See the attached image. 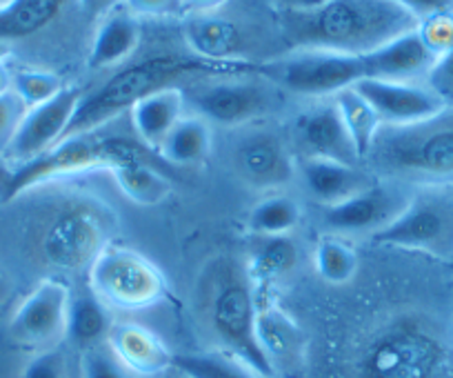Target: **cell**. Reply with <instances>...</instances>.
<instances>
[{"label":"cell","mask_w":453,"mask_h":378,"mask_svg":"<svg viewBox=\"0 0 453 378\" xmlns=\"http://www.w3.org/2000/svg\"><path fill=\"white\" fill-rule=\"evenodd\" d=\"M258 343L276 378H303L307 367V336L282 307L260 303Z\"/></svg>","instance_id":"obj_18"},{"label":"cell","mask_w":453,"mask_h":378,"mask_svg":"<svg viewBox=\"0 0 453 378\" xmlns=\"http://www.w3.org/2000/svg\"><path fill=\"white\" fill-rule=\"evenodd\" d=\"M360 378H453L447 345L425 323L400 319L378 329L358 359Z\"/></svg>","instance_id":"obj_4"},{"label":"cell","mask_w":453,"mask_h":378,"mask_svg":"<svg viewBox=\"0 0 453 378\" xmlns=\"http://www.w3.org/2000/svg\"><path fill=\"white\" fill-rule=\"evenodd\" d=\"M82 96L85 94L78 87L65 85V89L56 94L51 101L27 110L5 158L19 167V165L29 163V160L50 151L54 145H58L67 134L69 123L76 114Z\"/></svg>","instance_id":"obj_15"},{"label":"cell","mask_w":453,"mask_h":378,"mask_svg":"<svg viewBox=\"0 0 453 378\" xmlns=\"http://www.w3.org/2000/svg\"><path fill=\"white\" fill-rule=\"evenodd\" d=\"M111 328L113 320L111 314H109V307L91 292L89 285L85 289H81V292H72L65 338L76 350L85 351L89 347L107 343Z\"/></svg>","instance_id":"obj_25"},{"label":"cell","mask_w":453,"mask_h":378,"mask_svg":"<svg viewBox=\"0 0 453 378\" xmlns=\"http://www.w3.org/2000/svg\"><path fill=\"white\" fill-rule=\"evenodd\" d=\"M12 78H14V72L10 69V65L5 60H0V94L12 89Z\"/></svg>","instance_id":"obj_46"},{"label":"cell","mask_w":453,"mask_h":378,"mask_svg":"<svg viewBox=\"0 0 453 378\" xmlns=\"http://www.w3.org/2000/svg\"><path fill=\"white\" fill-rule=\"evenodd\" d=\"M7 54H10V42L0 38V60H5Z\"/></svg>","instance_id":"obj_48"},{"label":"cell","mask_w":453,"mask_h":378,"mask_svg":"<svg viewBox=\"0 0 453 378\" xmlns=\"http://www.w3.org/2000/svg\"><path fill=\"white\" fill-rule=\"evenodd\" d=\"M141 19L129 14L127 10H113L107 14L96 29L89 50V67L107 69L125 63L141 45Z\"/></svg>","instance_id":"obj_23"},{"label":"cell","mask_w":453,"mask_h":378,"mask_svg":"<svg viewBox=\"0 0 453 378\" xmlns=\"http://www.w3.org/2000/svg\"><path fill=\"white\" fill-rule=\"evenodd\" d=\"M173 369L187 378H265L225 350L173 354Z\"/></svg>","instance_id":"obj_29"},{"label":"cell","mask_w":453,"mask_h":378,"mask_svg":"<svg viewBox=\"0 0 453 378\" xmlns=\"http://www.w3.org/2000/svg\"><path fill=\"white\" fill-rule=\"evenodd\" d=\"M120 192L136 205H160L172 194L173 185L167 174L150 158L127 160L119 167L109 169Z\"/></svg>","instance_id":"obj_26"},{"label":"cell","mask_w":453,"mask_h":378,"mask_svg":"<svg viewBox=\"0 0 453 378\" xmlns=\"http://www.w3.org/2000/svg\"><path fill=\"white\" fill-rule=\"evenodd\" d=\"M185 41L196 56L209 63L236 58L242 47L241 29L216 14L191 16L185 23Z\"/></svg>","instance_id":"obj_24"},{"label":"cell","mask_w":453,"mask_h":378,"mask_svg":"<svg viewBox=\"0 0 453 378\" xmlns=\"http://www.w3.org/2000/svg\"><path fill=\"white\" fill-rule=\"evenodd\" d=\"M16 167L5 158V156H0V197H5L7 187H10L12 178H14Z\"/></svg>","instance_id":"obj_45"},{"label":"cell","mask_w":453,"mask_h":378,"mask_svg":"<svg viewBox=\"0 0 453 378\" xmlns=\"http://www.w3.org/2000/svg\"><path fill=\"white\" fill-rule=\"evenodd\" d=\"M10 297H12V282L7 281V276L0 274V305H3Z\"/></svg>","instance_id":"obj_47"},{"label":"cell","mask_w":453,"mask_h":378,"mask_svg":"<svg viewBox=\"0 0 453 378\" xmlns=\"http://www.w3.org/2000/svg\"><path fill=\"white\" fill-rule=\"evenodd\" d=\"M27 114V105L16 96V91L0 94V156H5Z\"/></svg>","instance_id":"obj_37"},{"label":"cell","mask_w":453,"mask_h":378,"mask_svg":"<svg viewBox=\"0 0 453 378\" xmlns=\"http://www.w3.org/2000/svg\"><path fill=\"white\" fill-rule=\"evenodd\" d=\"M426 85L447 103V107L453 105V47L440 56L434 72L426 78Z\"/></svg>","instance_id":"obj_39"},{"label":"cell","mask_w":453,"mask_h":378,"mask_svg":"<svg viewBox=\"0 0 453 378\" xmlns=\"http://www.w3.org/2000/svg\"><path fill=\"white\" fill-rule=\"evenodd\" d=\"M294 143L303 158L363 165V156L334 98H322L296 119Z\"/></svg>","instance_id":"obj_16"},{"label":"cell","mask_w":453,"mask_h":378,"mask_svg":"<svg viewBox=\"0 0 453 378\" xmlns=\"http://www.w3.org/2000/svg\"><path fill=\"white\" fill-rule=\"evenodd\" d=\"M185 112V94L180 87H163L142 96L129 110L134 134L138 141L151 151H158L173 125L182 119Z\"/></svg>","instance_id":"obj_22"},{"label":"cell","mask_w":453,"mask_h":378,"mask_svg":"<svg viewBox=\"0 0 453 378\" xmlns=\"http://www.w3.org/2000/svg\"><path fill=\"white\" fill-rule=\"evenodd\" d=\"M191 69H204V65L185 63L173 58H150L138 65H129L123 72L109 78L103 87L82 96L65 138L73 134L94 132L119 119L141 101L142 96L163 87H173V81Z\"/></svg>","instance_id":"obj_6"},{"label":"cell","mask_w":453,"mask_h":378,"mask_svg":"<svg viewBox=\"0 0 453 378\" xmlns=\"http://www.w3.org/2000/svg\"><path fill=\"white\" fill-rule=\"evenodd\" d=\"M300 216H303V210L296 198L287 197V194H276V197L256 203L247 219V228L258 238L289 236L298 228Z\"/></svg>","instance_id":"obj_31"},{"label":"cell","mask_w":453,"mask_h":378,"mask_svg":"<svg viewBox=\"0 0 453 378\" xmlns=\"http://www.w3.org/2000/svg\"><path fill=\"white\" fill-rule=\"evenodd\" d=\"M418 29H420L426 45H429L435 54L442 56L444 51H449L453 47V7L451 10L438 12V14L422 19Z\"/></svg>","instance_id":"obj_38"},{"label":"cell","mask_w":453,"mask_h":378,"mask_svg":"<svg viewBox=\"0 0 453 378\" xmlns=\"http://www.w3.org/2000/svg\"><path fill=\"white\" fill-rule=\"evenodd\" d=\"M81 378H138L129 372L123 360L113 354L107 343L89 347L81 354Z\"/></svg>","instance_id":"obj_35"},{"label":"cell","mask_w":453,"mask_h":378,"mask_svg":"<svg viewBox=\"0 0 453 378\" xmlns=\"http://www.w3.org/2000/svg\"><path fill=\"white\" fill-rule=\"evenodd\" d=\"M334 101L335 105H338L342 119H345L347 127H349L351 136H354L356 141V147H358L360 156H363L365 160V156L372 150V143L373 138H376L378 129L382 127L380 119H378V114L373 112V107L360 96L356 87H349V89L335 94Z\"/></svg>","instance_id":"obj_33"},{"label":"cell","mask_w":453,"mask_h":378,"mask_svg":"<svg viewBox=\"0 0 453 378\" xmlns=\"http://www.w3.org/2000/svg\"><path fill=\"white\" fill-rule=\"evenodd\" d=\"M300 263V247L291 236H263L247 256L245 267L256 289L289 276Z\"/></svg>","instance_id":"obj_27"},{"label":"cell","mask_w":453,"mask_h":378,"mask_svg":"<svg viewBox=\"0 0 453 378\" xmlns=\"http://www.w3.org/2000/svg\"><path fill=\"white\" fill-rule=\"evenodd\" d=\"M107 214L91 201H69L51 214L41 234V256L58 272H89L109 245Z\"/></svg>","instance_id":"obj_8"},{"label":"cell","mask_w":453,"mask_h":378,"mask_svg":"<svg viewBox=\"0 0 453 378\" xmlns=\"http://www.w3.org/2000/svg\"><path fill=\"white\" fill-rule=\"evenodd\" d=\"M360 96L373 107L382 125L387 127H404V125L422 123L434 119L447 103L431 89L426 82H398L365 78L356 82Z\"/></svg>","instance_id":"obj_17"},{"label":"cell","mask_w":453,"mask_h":378,"mask_svg":"<svg viewBox=\"0 0 453 378\" xmlns=\"http://www.w3.org/2000/svg\"><path fill=\"white\" fill-rule=\"evenodd\" d=\"M20 378H69L67 354L58 345L36 351L25 363Z\"/></svg>","instance_id":"obj_36"},{"label":"cell","mask_w":453,"mask_h":378,"mask_svg":"<svg viewBox=\"0 0 453 378\" xmlns=\"http://www.w3.org/2000/svg\"><path fill=\"white\" fill-rule=\"evenodd\" d=\"M373 172L400 181H453V105L422 123L378 129L372 150L365 156Z\"/></svg>","instance_id":"obj_3"},{"label":"cell","mask_w":453,"mask_h":378,"mask_svg":"<svg viewBox=\"0 0 453 378\" xmlns=\"http://www.w3.org/2000/svg\"><path fill=\"white\" fill-rule=\"evenodd\" d=\"M60 5L63 0H14L0 14V38L10 42L41 32L58 14Z\"/></svg>","instance_id":"obj_30"},{"label":"cell","mask_w":453,"mask_h":378,"mask_svg":"<svg viewBox=\"0 0 453 378\" xmlns=\"http://www.w3.org/2000/svg\"><path fill=\"white\" fill-rule=\"evenodd\" d=\"M72 289L63 281L45 278L23 298L10 320V336L29 350L56 347L67 332V312Z\"/></svg>","instance_id":"obj_13"},{"label":"cell","mask_w":453,"mask_h":378,"mask_svg":"<svg viewBox=\"0 0 453 378\" xmlns=\"http://www.w3.org/2000/svg\"><path fill=\"white\" fill-rule=\"evenodd\" d=\"M209 151H211V125L196 114L182 116L158 147L160 158L173 167L203 163Z\"/></svg>","instance_id":"obj_28"},{"label":"cell","mask_w":453,"mask_h":378,"mask_svg":"<svg viewBox=\"0 0 453 378\" xmlns=\"http://www.w3.org/2000/svg\"><path fill=\"white\" fill-rule=\"evenodd\" d=\"M182 3L194 14H213V12L225 5L226 0H182Z\"/></svg>","instance_id":"obj_44"},{"label":"cell","mask_w":453,"mask_h":378,"mask_svg":"<svg viewBox=\"0 0 453 378\" xmlns=\"http://www.w3.org/2000/svg\"><path fill=\"white\" fill-rule=\"evenodd\" d=\"M87 276L91 292L109 310H145L165 297V278L160 269L129 247H104L91 263Z\"/></svg>","instance_id":"obj_9"},{"label":"cell","mask_w":453,"mask_h":378,"mask_svg":"<svg viewBox=\"0 0 453 378\" xmlns=\"http://www.w3.org/2000/svg\"><path fill=\"white\" fill-rule=\"evenodd\" d=\"M12 3H14V0H0V12H5Z\"/></svg>","instance_id":"obj_49"},{"label":"cell","mask_w":453,"mask_h":378,"mask_svg":"<svg viewBox=\"0 0 453 378\" xmlns=\"http://www.w3.org/2000/svg\"><path fill=\"white\" fill-rule=\"evenodd\" d=\"M107 345L136 376H158L173 369V354L158 334L136 323H113Z\"/></svg>","instance_id":"obj_21"},{"label":"cell","mask_w":453,"mask_h":378,"mask_svg":"<svg viewBox=\"0 0 453 378\" xmlns=\"http://www.w3.org/2000/svg\"><path fill=\"white\" fill-rule=\"evenodd\" d=\"M151 150H147L141 141L132 138L111 136L100 129L85 134H73L63 138L58 145L51 147L38 158L19 165L5 192V201L20 197L32 187L42 185L51 178L65 176V174L87 172V169H113L127 160L150 158Z\"/></svg>","instance_id":"obj_5"},{"label":"cell","mask_w":453,"mask_h":378,"mask_svg":"<svg viewBox=\"0 0 453 378\" xmlns=\"http://www.w3.org/2000/svg\"><path fill=\"white\" fill-rule=\"evenodd\" d=\"M403 7H407L409 12L418 16V19H426V16H434L438 12L451 10L453 0H395Z\"/></svg>","instance_id":"obj_41"},{"label":"cell","mask_w":453,"mask_h":378,"mask_svg":"<svg viewBox=\"0 0 453 378\" xmlns=\"http://www.w3.org/2000/svg\"><path fill=\"white\" fill-rule=\"evenodd\" d=\"M260 76L282 91L307 98H334L367 78L365 56L334 54L322 50H291L260 65Z\"/></svg>","instance_id":"obj_7"},{"label":"cell","mask_w":453,"mask_h":378,"mask_svg":"<svg viewBox=\"0 0 453 378\" xmlns=\"http://www.w3.org/2000/svg\"><path fill=\"white\" fill-rule=\"evenodd\" d=\"M278 87L273 82L256 78H222L196 85L185 94V105L194 107L196 116L209 125L222 127H245L263 120L276 110Z\"/></svg>","instance_id":"obj_11"},{"label":"cell","mask_w":453,"mask_h":378,"mask_svg":"<svg viewBox=\"0 0 453 378\" xmlns=\"http://www.w3.org/2000/svg\"><path fill=\"white\" fill-rule=\"evenodd\" d=\"M440 56L422 38L420 29L403 34L365 56L367 78L398 82H426Z\"/></svg>","instance_id":"obj_19"},{"label":"cell","mask_w":453,"mask_h":378,"mask_svg":"<svg viewBox=\"0 0 453 378\" xmlns=\"http://www.w3.org/2000/svg\"><path fill=\"white\" fill-rule=\"evenodd\" d=\"M373 243L438 258L453 256V194L444 187H426L413 194L407 210L373 234Z\"/></svg>","instance_id":"obj_10"},{"label":"cell","mask_w":453,"mask_h":378,"mask_svg":"<svg viewBox=\"0 0 453 378\" xmlns=\"http://www.w3.org/2000/svg\"><path fill=\"white\" fill-rule=\"evenodd\" d=\"M200 319L220 350L245 360L265 378L273 376L258 343V289L245 263L220 256L204 267L198 282Z\"/></svg>","instance_id":"obj_2"},{"label":"cell","mask_w":453,"mask_h":378,"mask_svg":"<svg viewBox=\"0 0 453 378\" xmlns=\"http://www.w3.org/2000/svg\"><path fill=\"white\" fill-rule=\"evenodd\" d=\"M63 89V78L54 72H42V69H20V72H14V78H12V91H16V96L27 105V110L51 101Z\"/></svg>","instance_id":"obj_34"},{"label":"cell","mask_w":453,"mask_h":378,"mask_svg":"<svg viewBox=\"0 0 453 378\" xmlns=\"http://www.w3.org/2000/svg\"><path fill=\"white\" fill-rule=\"evenodd\" d=\"M411 197L398 182L378 181L338 205L322 207V225L331 234H378L407 210Z\"/></svg>","instance_id":"obj_14"},{"label":"cell","mask_w":453,"mask_h":378,"mask_svg":"<svg viewBox=\"0 0 453 378\" xmlns=\"http://www.w3.org/2000/svg\"><path fill=\"white\" fill-rule=\"evenodd\" d=\"M238 178L254 189H280L296 178V160L278 132L258 125L238 127L232 147Z\"/></svg>","instance_id":"obj_12"},{"label":"cell","mask_w":453,"mask_h":378,"mask_svg":"<svg viewBox=\"0 0 453 378\" xmlns=\"http://www.w3.org/2000/svg\"><path fill=\"white\" fill-rule=\"evenodd\" d=\"M173 372H176V369H173ZM169 378H187V376H185V374L176 372V374H173V376H169Z\"/></svg>","instance_id":"obj_50"},{"label":"cell","mask_w":453,"mask_h":378,"mask_svg":"<svg viewBox=\"0 0 453 378\" xmlns=\"http://www.w3.org/2000/svg\"><path fill=\"white\" fill-rule=\"evenodd\" d=\"M313 267L329 285H347L358 272V254L349 243L329 234L316 245Z\"/></svg>","instance_id":"obj_32"},{"label":"cell","mask_w":453,"mask_h":378,"mask_svg":"<svg viewBox=\"0 0 453 378\" xmlns=\"http://www.w3.org/2000/svg\"><path fill=\"white\" fill-rule=\"evenodd\" d=\"M125 10L136 19H167L185 7L182 0H123Z\"/></svg>","instance_id":"obj_40"},{"label":"cell","mask_w":453,"mask_h":378,"mask_svg":"<svg viewBox=\"0 0 453 378\" xmlns=\"http://www.w3.org/2000/svg\"><path fill=\"white\" fill-rule=\"evenodd\" d=\"M0 14H3V12H0Z\"/></svg>","instance_id":"obj_51"},{"label":"cell","mask_w":453,"mask_h":378,"mask_svg":"<svg viewBox=\"0 0 453 378\" xmlns=\"http://www.w3.org/2000/svg\"><path fill=\"white\" fill-rule=\"evenodd\" d=\"M420 25L395 0H329L309 14H280V29L294 50L367 56Z\"/></svg>","instance_id":"obj_1"},{"label":"cell","mask_w":453,"mask_h":378,"mask_svg":"<svg viewBox=\"0 0 453 378\" xmlns=\"http://www.w3.org/2000/svg\"><path fill=\"white\" fill-rule=\"evenodd\" d=\"M280 14H309L320 10L329 0H273Z\"/></svg>","instance_id":"obj_42"},{"label":"cell","mask_w":453,"mask_h":378,"mask_svg":"<svg viewBox=\"0 0 453 378\" xmlns=\"http://www.w3.org/2000/svg\"><path fill=\"white\" fill-rule=\"evenodd\" d=\"M298 172L307 192L322 207L338 205L378 182L363 165L335 163V160L303 158Z\"/></svg>","instance_id":"obj_20"},{"label":"cell","mask_w":453,"mask_h":378,"mask_svg":"<svg viewBox=\"0 0 453 378\" xmlns=\"http://www.w3.org/2000/svg\"><path fill=\"white\" fill-rule=\"evenodd\" d=\"M120 3H123V0H78L82 14L89 16V19H104V16L111 14Z\"/></svg>","instance_id":"obj_43"}]
</instances>
